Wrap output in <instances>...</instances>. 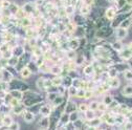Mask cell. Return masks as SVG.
I'll list each match as a JSON object with an SVG mask.
<instances>
[{
    "instance_id": "obj_55",
    "label": "cell",
    "mask_w": 132,
    "mask_h": 130,
    "mask_svg": "<svg viewBox=\"0 0 132 130\" xmlns=\"http://www.w3.org/2000/svg\"><path fill=\"white\" fill-rule=\"evenodd\" d=\"M109 1H112V0H109Z\"/></svg>"
},
{
    "instance_id": "obj_51",
    "label": "cell",
    "mask_w": 132,
    "mask_h": 130,
    "mask_svg": "<svg viewBox=\"0 0 132 130\" xmlns=\"http://www.w3.org/2000/svg\"><path fill=\"white\" fill-rule=\"evenodd\" d=\"M10 4H11V3H9L7 1H4V2H3V7H7V6H10Z\"/></svg>"
},
{
    "instance_id": "obj_48",
    "label": "cell",
    "mask_w": 132,
    "mask_h": 130,
    "mask_svg": "<svg viewBox=\"0 0 132 130\" xmlns=\"http://www.w3.org/2000/svg\"><path fill=\"white\" fill-rule=\"evenodd\" d=\"M125 128H126V129H129V130H130V129L132 128V125H131V122H129V123H127V124L125 125Z\"/></svg>"
},
{
    "instance_id": "obj_35",
    "label": "cell",
    "mask_w": 132,
    "mask_h": 130,
    "mask_svg": "<svg viewBox=\"0 0 132 130\" xmlns=\"http://www.w3.org/2000/svg\"><path fill=\"white\" fill-rule=\"evenodd\" d=\"M56 98H57V93H56V92H54V93H49V94H48V99L51 100V101H54Z\"/></svg>"
},
{
    "instance_id": "obj_36",
    "label": "cell",
    "mask_w": 132,
    "mask_h": 130,
    "mask_svg": "<svg viewBox=\"0 0 132 130\" xmlns=\"http://www.w3.org/2000/svg\"><path fill=\"white\" fill-rule=\"evenodd\" d=\"M65 83H66V86H71V84H72V80H71L70 78H66Z\"/></svg>"
},
{
    "instance_id": "obj_53",
    "label": "cell",
    "mask_w": 132,
    "mask_h": 130,
    "mask_svg": "<svg viewBox=\"0 0 132 130\" xmlns=\"http://www.w3.org/2000/svg\"><path fill=\"white\" fill-rule=\"evenodd\" d=\"M68 57H69V58H73V57H75V53H70V55L68 54Z\"/></svg>"
},
{
    "instance_id": "obj_8",
    "label": "cell",
    "mask_w": 132,
    "mask_h": 130,
    "mask_svg": "<svg viewBox=\"0 0 132 130\" xmlns=\"http://www.w3.org/2000/svg\"><path fill=\"white\" fill-rule=\"evenodd\" d=\"M13 54H14L16 57H20V56H22V55H23V48H22V47L17 46V47H16L15 50H14Z\"/></svg>"
},
{
    "instance_id": "obj_33",
    "label": "cell",
    "mask_w": 132,
    "mask_h": 130,
    "mask_svg": "<svg viewBox=\"0 0 132 130\" xmlns=\"http://www.w3.org/2000/svg\"><path fill=\"white\" fill-rule=\"evenodd\" d=\"M61 102H62V98H60V96L57 95V98L54 100V104H55L56 106H58L59 104H61Z\"/></svg>"
},
{
    "instance_id": "obj_26",
    "label": "cell",
    "mask_w": 132,
    "mask_h": 130,
    "mask_svg": "<svg viewBox=\"0 0 132 130\" xmlns=\"http://www.w3.org/2000/svg\"><path fill=\"white\" fill-rule=\"evenodd\" d=\"M23 110V108L22 107H20V106H18V105H16V106H14V112L16 113V115H18V113H21V111Z\"/></svg>"
},
{
    "instance_id": "obj_43",
    "label": "cell",
    "mask_w": 132,
    "mask_h": 130,
    "mask_svg": "<svg viewBox=\"0 0 132 130\" xmlns=\"http://www.w3.org/2000/svg\"><path fill=\"white\" fill-rule=\"evenodd\" d=\"M22 23H23V26H27V25H29V24H30V21H29L28 19H23Z\"/></svg>"
},
{
    "instance_id": "obj_2",
    "label": "cell",
    "mask_w": 132,
    "mask_h": 130,
    "mask_svg": "<svg viewBox=\"0 0 132 130\" xmlns=\"http://www.w3.org/2000/svg\"><path fill=\"white\" fill-rule=\"evenodd\" d=\"M117 36H118L119 39H124V38L127 36V30H126V28L120 27V28L117 30Z\"/></svg>"
},
{
    "instance_id": "obj_5",
    "label": "cell",
    "mask_w": 132,
    "mask_h": 130,
    "mask_svg": "<svg viewBox=\"0 0 132 130\" xmlns=\"http://www.w3.org/2000/svg\"><path fill=\"white\" fill-rule=\"evenodd\" d=\"M40 112L42 113V115H44V116H48L49 113L52 112V111H51V107L44 105V106H42V107L40 108Z\"/></svg>"
},
{
    "instance_id": "obj_27",
    "label": "cell",
    "mask_w": 132,
    "mask_h": 130,
    "mask_svg": "<svg viewBox=\"0 0 132 130\" xmlns=\"http://www.w3.org/2000/svg\"><path fill=\"white\" fill-rule=\"evenodd\" d=\"M61 82H62V79H60V78H57L56 80L52 81V84H54L55 86H59V85L61 84Z\"/></svg>"
},
{
    "instance_id": "obj_47",
    "label": "cell",
    "mask_w": 132,
    "mask_h": 130,
    "mask_svg": "<svg viewBox=\"0 0 132 130\" xmlns=\"http://www.w3.org/2000/svg\"><path fill=\"white\" fill-rule=\"evenodd\" d=\"M93 2H94V0H85V4L87 5H91Z\"/></svg>"
},
{
    "instance_id": "obj_9",
    "label": "cell",
    "mask_w": 132,
    "mask_h": 130,
    "mask_svg": "<svg viewBox=\"0 0 132 130\" xmlns=\"http://www.w3.org/2000/svg\"><path fill=\"white\" fill-rule=\"evenodd\" d=\"M12 95L15 98V99H18V100H21L22 99V92L19 91V90H12Z\"/></svg>"
},
{
    "instance_id": "obj_1",
    "label": "cell",
    "mask_w": 132,
    "mask_h": 130,
    "mask_svg": "<svg viewBox=\"0 0 132 130\" xmlns=\"http://www.w3.org/2000/svg\"><path fill=\"white\" fill-rule=\"evenodd\" d=\"M23 118H24V121H25L26 123H32V121L35 120V116L32 115L31 112H29V111H26V112L24 113Z\"/></svg>"
},
{
    "instance_id": "obj_24",
    "label": "cell",
    "mask_w": 132,
    "mask_h": 130,
    "mask_svg": "<svg viewBox=\"0 0 132 130\" xmlns=\"http://www.w3.org/2000/svg\"><path fill=\"white\" fill-rule=\"evenodd\" d=\"M87 109H88V106H87L85 103H82V104H80V106H79V110H80V111H82V112H85Z\"/></svg>"
},
{
    "instance_id": "obj_18",
    "label": "cell",
    "mask_w": 132,
    "mask_h": 130,
    "mask_svg": "<svg viewBox=\"0 0 132 130\" xmlns=\"http://www.w3.org/2000/svg\"><path fill=\"white\" fill-rule=\"evenodd\" d=\"M78 112L77 111H72V112H70L69 113V121H71V122H73V121H76L77 119H78Z\"/></svg>"
},
{
    "instance_id": "obj_52",
    "label": "cell",
    "mask_w": 132,
    "mask_h": 130,
    "mask_svg": "<svg viewBox=\"0 0 132 130\" xmlns=\"http://www.w3.org/2000/svg\"><path fill=\"white\" fill-rule=\"evenodd\" d=\"M6 50H7V47L6 46H1V47H0V51H3V52H6Z\"/></svg>"
},
{
    "instance_id": "obj_25",
    "label": "cell",
    "mask_w": 132,
    "mask_h": 130,
    "mask_svg": "<svg viewBox=\"0 0 132 130\" xmlns=\"http://www.w3.org/2000/svg\"><path fill=\"white\" fill-rule=\"evenodd\" d=\"M17 63H18V58H17V57H15V58H13V59L10 58V64L12 65V66H16V65H17Z\"/></svg>"
},
{
    "instance_id": "obj_6",
    "label": "cell",
    "mask_w": 132,
    "mask_h": 130,
    "mask_svg": "<svg viewBox=\"0 0 132 130\" xmlns=\"http://www.w3.org/2000/svg\"><path fill=\"white\" fill-rule=\"evenodd\" d=\"M120 56H121V58H123V59H130V58H131V50L129 48V50L123 51Z\"/></svg>"
},
{
    "instance_id": "obj_38",
    "label": "cell",
    "mask_w": 132,
    "mask_h": 130,
    "mask_svg": "<svg viewBox=\"0 0 132 130\" xmlns=\"http://www.w3.org/2000/svg\"><path fill=\"white\" fill-rule=\"evenodd\" d=\"M23 9H24V11H25V12H31V10H32V7H31V5H30V4H25Z\"/></svg>"
},
{
    "instance_id": "obj_15",
    "label": "cell",
    "mask_w": 132,
    "mask_h": 130,
    "mask_svg": "<svg viewBox=\"0 0 132 130\" xmlns=\"http://www.w3.org/2000/svg\"><path fill=\"white\" fill-rule=\"evenodd\" d=\"M72 124H73V128H78V129H81L82 127H83V122H82L81 120H76V121H73L72 122Z\"/></svg>"
},
{
    "instance_id": "obj_21",
    "label": "cell",
    "mask_w": 132,
    "mask_h": 130,
    "mask_svg": "<svg viewBox=\"0 0 132 130\" xmlns=\"http://www.w3.org/2000/svg\"><path fill=\"white\" fill-rule=\"evenodd\" d=\"M61 120L63 123H67L69 121V113H64L61 116Z\"/></svg>"
},
{
    "instance_id": "obj_17",
    "label": "cell",
    "mask_w": 132,
    "mask_h": 130,
    "mask_svg": "<svg viewBox=\"0 0 132 130\" xmlns=\"http://www.w3.org/2000/svg\"><path fill=\"white\" fill-rule=\"evenodd\" d=\"M30 74H31V71L29 70L28 67H27V68H23V69L21 70V76H22L23 78H27V77H29Z\"/></svg>"
},
{
    "instance_id": "obj_40",
    "label": "cell",
    "mask_w": 132,
    "mask_h": 130,
    "mask_svg": "<svg viewBox=\"0 0 132 130\" xmlns=\"http://www.w3.org/2000/svg\"><path fill=\"white\" fill-rule=\"evenodd\" d=\"M10 9H12V10H13V13L18 12V7L16 6V5H14V4H10Z\"/></svg>"
},
{
    "instance_id": "obj_31",
    "label": "cell",
    "mask_w": 132,
    "mask_h": 130,
    "mask_svg": "<svg viewBox=\"0 0 132 130\" xmlns=\"http://www.w3.org/2000/svg\"><path fill=\"white\" fill-rule=\"evenodd\" d=\"M111 101H112V96H111V95H107V96L105 98V100H104V104L109 105Z\"/></svg>"
},
{
    "instance_id": "obj_13",
    "label": "cell",
    "mask_w": 132,
    "mask_h": 130,
    "mask_svg": "<svg viewBox=\"0 0 132 130\" xmlns=\"http://www.w3.org/2000/svg\"><path fill=\"white\" fill-rule=\"evenodd\" d=\"M79 41L77 40V39H73V40H71L70 42H69V47L71 48V50H76V48H78L79 47Z\"/></svg>"
},
{
    "instance_id": "obj_42",
    "label": "cell",
    "mask_w": 132,
    "mask_h": 130,
    "mask_svg": "<svg viewBox=\"0 0 132 130\" xmlns=\"http://www.w3.org/2000/svg\"><path fill=\"white\" fill-rule=\"evenodd\" d=\"M91 96H92V92H91V91H88V92L85 91L84 98H86V99H89V98H91Z\"/></svg>"
},
{
    "instance_id": "obj_49",
    "label": "cell",
    "mask_w": 132,
    "mask_h": 130,
    "mask_svg": "<svg viewBox=\"0 0 132 130\" xmlns=\"http://www.w3.org/2000/svg\"><path fill=\"white\" fill-rule=\"evenodd\" d=\"M66 11H67V14H71V13H72V11H73V7H72V6L67 7V9H66Z\"/></svg>"
},
{
    "instance_id": "obj_23",
    "label": "cell",
    "mask_w": 132,
    "mask_h": 130,
    "mask_svg": "<svg viewBox=\"0 0 132 130\" xmlns=\"http://www.w3.org/2000/svg\"><path fill=\"white\" fill-rule=\"evenodd\" d=\"M92 66H91V65H88V66L87 67H85L84 68V74L85 75H91L92 74Z\"/></svg>"
},
{
    "instance_id": "obj_20",
    "label": "cell",
    "mask_w": 132,
    "mask_h": 130,
    "mask_svg": "<svg viewBox=\"0 0 132 130\" xmlns=\"http://www.w3.org/2000/svg\"><path fill=\"white\" fill-rule=\"evenodd\" d=\"M85 117H86V119L87 120H91V119H93L94 118V112H92V111H85Z\"/></svg>"
},
{
    "instance_id": "obj_41",
    "label": "cell",
    "mask_w": 132,
    "mask_h": 130,
    "mask_svg": "<svg viewBox=\"0 0 132 130\" xmlns=\"http://www.w3.org/2000/svg\"><path fill=\"white\" fill-rule=\"evenodd\" d=\"M3 58H5V59H10V58H12V53L10 54V52H5L4 55H3Z\"/></svg>"
},
{
    "instance_id": "obj_3",
    "label": "cell",
    "mask_w": 132,
    "mask_h": 130,
    "mask_svg": "<svg viewBox=\"0 0 132 130\" xmlns=\"http://www.w3.org/2000/svg\"><path fill=\"white\" fill-rule=\"evenodd\" d=\"M75 110H76V105H75V103L68 102L67 105H66V108H65V112H66V113H70V112H72V111H75Z\"/></svg>"
},
{
    "instance_id": "obj_7",
    "label": "cell",
    "mask_w": 132,
    "mask_h": 130,
    "mask_svg": "<svg viewBox=\"0 0 132 130\" xmlns=\"http://www.w3.org/2000/svg\"><path fill=\"white\" fill-rule=\"evenodd\" d=\"M100 124H101V120L100 119H91L90 120V122H89V125H90V127H97V126H100Z\"/></svg>"
},
{
    "instance_id": "obj_50",
    "label": "cell",
    "mask_w": 132,
    "mask_h": 130,
    "mask_svg": "<svg viewBox=\"0 0 132 130\" xmlns=\"http://www.w3.org/2000/svg\"><path fill=\"white\" fill-rule=\"evenodd\" d=\"M115 74H117V71H115V69H112L109 71V75L112 76V77H115Z\"/></svg>"
},
{
    "instance_id": "obj_12",
    "label": "cell",
    "mask_w": 132,
    "mask_h": 130,
    "mask_svg": "<svg viewBox=\"0 0 132 130\" xmlns=\"http://www.w3.org/2000/svg\"><path fill=\"white\" fill-rule=\"evenodd\" d=\"M40 126L41 127H43V128H49V120L47 119V118H44V119H42L41 120V122H40Z\"/></svg>"
},
{
    "instance_id": "obj_34",
    "label": "cell",
    "mask_w": 132,
    "mask_h": 130,
    "mask_svg": "<svg viewBox=\"0 0 132 130\" xmlns=\"http://www.w3.org/2000/svg\"><path fill=\"white\" fill-rule=\"evenodd\" d=\"M69 93H70L71 95H76V93H77V88L73 87V86H70V87H69Z\"/></svg>"
},
{
    "instance_id": "obj_29",
    "label": "cell",
    "mask_w": 132,
    "mask_h": 130,
    "mask_svg": "<svg viewBox=\"0 0 132 130\" xmlns=\"http://www.w3.org/2000/svg\"><path fill=\"white\" fill-rule=\"evenodd\" d=\"M10 128L11 129H19L20 128V125L18 123H16V122H13L11 125H10Z\"/></svg>"
},
{
    "instance_id": "obj_19",
    "label": "cell",
    "mask_w": 132,
    "mask_h": 130,
    "mask_svg": "<svg viewBox=\"0 0 132 130\" xmlns=\"http://www.w3.org/2000/svg\"><path fill=\"white\" fill-rule=\"evenodd\" d=\"M113 48L115 51H122L123 50V44L121 42H114L113 43Z\"/></svg>"
},
{
    "instance_id": "obj_45",
    "label": "cell",
    "mask_w": 132,
    "mask_h": 130,
    "mask_svg": "<svg viewBox=\"0 0 132 130\" xmlns=\"http://www.w3.org/2000/svg\"><path fill=\"white\" fill-rule=\"evenodd\" d=\"M52 72H54V74L58 75V74L60 72V68H59V67H54V68L52 69Z\"/></svg>"
},
{
    "instance_id": "obj_4",
    "label": "cell",
    "mask_w": 132,
    "mask_h": 130,
    "mask_svg": "<svg viewBox=\"0 0 132 130\" xmlns=\"http://www.w3.org/2000/svg\"><path fill=\"white\" fill-rule=\"evenodd\" d=\"M122 94H123L124 96L131 98V94H132V88H131V86H130V85H129V86H126V87L123 89Z\"/></svg>"
},
{
    "instance_id": "obj_39",
    "label": "cell",
    "mask_w": 132,
    "mask_h": 130,
    "mask_svg": "<svg viewBox=\"0 0 132 130\" xmlns=\"http://www.w3.org/2000/svg\"><path fill=\"white\" fill-rule=\"evenodd\" d=\"M107 123H108L109 125H114V124H115V119H113V118H108V119H107Z\"/></svg>"
},
{
    "instance_id": "obj_11",
    "label": "cell",
    "mask_w": 132,
    "mask_h": 130,
    "mask_svg": "<svg viewBox=\"0 0 132 130\" xmlns=\"http://www.w3.org/2000/svg\"><path fill=\"white\" fill-rule=\"evenodd\" d=\"M12 123H13V119L10 116H5L4 119H3V125L6 126V127H10V125Z\"/></svg>"
},
{
    "instance_id": "obj_30",
    "label": "cell",
    "mask_w": 132,
    "mask_h": 130,
    "mask_svg": "<svg viewBox=\"0 0 132 130\" xmlns=\"http://www.w3.org/2000/svg\"><path fill=\"white\" fill-rule=\"evenodd\" d=\"M84 94H85L84 90H77L76 96H78V98H84Z\"/></svg>"
},
{
    "instance_id": "obj_28",
    "label": "cell",
    "mask_w": 132,
    "mask_h": 130,
    "mask_svg": "<svg viewBox=\"0 0 132 130\" xmlns=\"http://www.w3.org/2000/svg\"><path fill=\"white\" fill-rule=\"evenodd\" d=\"M97 106H98V103L97 102H92L90 105H89V108L91 110H96L97 109Z\"/></svg>"
},
{
    "instance_id": "obj_14",
    "label": "cell",
    "mask_w": 132,
    "mask_h": 130,
    "mask_svg": "<svg viewBox=\"0 0 132 130\" xmlns=\"http://www.w3.org/2000/svg\"><path fill=\"white\" fill-rule=\"evenodd\" d=\"M119 85H120V81L118 80V79H111V81H110V87H112V88H117V87H119Z\"/></svg>"
},
{
    "instance_id": "obj_32",
    "label": "cell",
    "mask_w": 132,
    "mask_h": 130,
    "mask_svg": "<svg viewBox=\"0 0 132 130\" xmlns=\"http://www.w3.org/2000/svg\"><path fill=\"white\" fill-rule=\"evenodd\" d=\"M118 106H119V102L118 101H113L112 100L110 102V104H109V107L110 108H115V107H118Z\"/></svg>"
},
{
    "instance_id": "obj_16",
    "label": "cell",
    "mask_w": 132,
    "mask_h": 130,
    "mask_svg": "<svg viewBox=\"0 0 132 130\" xmlns=\"http://www.w3.org/2000/svg\"><path fill=\"white\" fill-rule=\"evenodd\" d=\"M114 15H115V12L113 9H108L107 12H106V16H107V18L108 19H112L114 17Z\"/></svg>"
},
{
    "instance_id": "obj_37",
    "label": "cell",
    "mask_w": 132,
    "mask_h": 130,
    "mask_svg": "<svg viewBox=\"0 0 132 130\" xmlns=\"http://www.w3.org/2000/svg\"><path fill=\"white\" fill-rule=\"evenodd\" d=\"M127 3H126V0H119V6L120 9H123V6H125Z\"/></svg>"
},
{
    "instance_id": "obj_44",
    "label": "cell",
    "mask_w": 132,
    "mask_h": 130,
    "mask_svg": "<svg viewBox=\"0 0 132 130\" xmlns=\"http://www.w3.org/2000/svg\"><path fill=\"white\" fill-rule=\"evenodd\" d=\"M81 12H82V14H87V13L89 12V9L84 6V7H82V9H81Z\"/></svg>"
},
{
    "instance_id": "obj_46",
    "label": "cell",
    "mask_w": 132,
    "mask_h": 130,
    "mask_svg": "<svg viewBox=\"0 0 132 130\" xmlns=\"http://www.w3.org/2000/svg\"><path fill=\"white\" fill-rule=\"evenodd\" d=\"M10 103H12V105H13V106L18 105V104H17V103H18V99H15V98H14V100H13L12 102H10Z\"/></svg>"
},
{
    "instance_id": "obj_22",
    "label": "cell",
    "mask_w": 132,
    "mask_h": 130,
    "mask_svg": "<svg viewBox=\"0 0 132 130\" xmlns=\"http://www.w3.org/2000/svg\"><path fill=\"white\" fill-rule=\"evenodd\" d=\"M124 76H125V79H126V80H129V81H130V80L132 79V72H131V70H130V69H127V70L125 71V75H124Z\"/></svg>"
},
{
    "instance_id": "obj_10",
    "label": "cell",
    "mask_w": 132,
    "mask_h": 130,
    "mask_svg": "<svg viewBox=\"0 0 132 130\" xmlns=\"http://www.w3.org/2000/svg\"><path fill=\"white\" fill-rule=\"evenodd\" d=\"M120 24H121V27H122V28H127V27H129L130 24H131V19H130V18H129V19H125V20H123Z\"/></svg>"
},
{
    "instance_id": "obj_54",
    "label": "cell",
    "mask_w": 132,
    "mask_h": 130,
    "mask_svg": "<svg viewBox=\"0 0 132 130\" xmlns=\"http://www.w3.org/2000/svg\"><path fill=\"white\" fill-rule=\"evenodd\" d=\"M0 3H2V0H0Z\"/></svg>"
}]
</instances>
